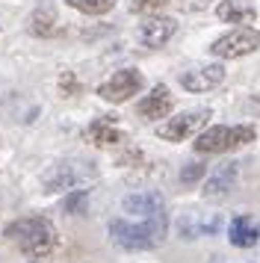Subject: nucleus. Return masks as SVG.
<instances>
[{
    "mask_svg": "<svg viewBox=\"0 0 260 263\" xmlns=\"http://www.w3.org/2000/svg\"><path fill=\"white\" fill-rule=\"evenodd\" d=\"M6 239L15 242L18 249L33 257V260H45L50 257L59 246L57 228L47 216H24V219H15L9 228H6Z\"/></svg>",
    "mask_w": 260,
    "mask_h": 263,
    "instance_id": "nucleus-1",
    "label": "nucleus"
},
{
    "mask_svg": "<svg viewBox=\"0 0 260 263\" xmlns=\"http://www.w3.org/2000/svg\"><path fill=\"white\" fill-rule=\"evenodd\" d=\"M169 234V216L157 213L139 222H127V219H113L109 222V237L118 249L127 251H145V249H157Z\"/></svg>",
    "mask_w": 260,
    "mask_h": 263,
    "instance_id": "nucleus-2",
    "label": "nucleus"
},
{
    "mask_svg": "<svg viewBox=\"0 0 260 263\" xmlns=\"http://www.w3.org/2000/svg\"><path fill=\"white\" fill-rule=\"evenodd\" d=\"M254 139H257L254 124H216L195 136V151L198 154H228Z\"/></svg>",
    "mask_w": 260,
    "mask_h": 263,
    "instance_id": "nucleus-3",
    "label": "nucleus"
},
{
    "mask_svg": "<svg viewBox=\"0 0 260 263\" xmlns=\"http://www.w3.org/2000/svg\"><path fill=\"white\" fill-rule=\"evenodd\" d=\"M260 48V30L254 27H236L231 33L219 36L210 45V53L219 57V60H239V57H248Z\"/></svg>",
    "mask_w": 260,
    "mask_h": 263,
    "instance_id": "nucleus-4",
    "label": "nucleus"
},
{
    "mask_svg": "<svg viewBox=\"0 0 260 263\" xmlns=\"http://www.w3.org/2000/svg\"><path fill=\"white\" fill-rule=\"evenodd\" d=\"M142 89H145L142 71H136V68H118L109 80H104L98 86V98L106 101V104H124L133 95H139Z\"/></svg>",
    "mask_w": 260,
    "mask_h": 263,
    "instance_id": "nucleus-5",
    "label": "nucleus"
},
{
    "mask_svg": "<svg viewBox=\"0 0 260 263\" xmlns=\"http://www.w3.org/2000/svg\"><path fill=\"white\" fill-rule=\"evenodd\" d=\"M210 109H187V112H180V116H175V119L163 121L160 127H157V136L160 139H165V142H183V139H189V136H195V133H201L204 127H207V121H210Z\"/></svg>",
    "mask_w": 260,
    "mask_h": 263,
    "instance_id": "nucleus-6",
    "label": "nucleus"
},
{
    "mask_svg": "<svg viewBox=\"0 0 260 263\" xmlns=\"http://www.w3.org/2000/svg\"><path fill=\"white\" fill-rule=\"evenodd\" d=\"M177 33V21L175 18H169V15H151V18H145L136 30V39H139L145 48H163L172 42V36Z\"/></svg>",
    "mask_w": 260,
    "mask_h": 263,
    "instance_id": "nucleus-7",
    "label": "nucleus"
},
{
    "mask_svg": "<svg viewBox=\"0 0 260 263\" xmlns=\"http://www.w3.org/2000/svg\"><path fill=\"white\" fill-rule=\"evenodd\" d=\"M83 139L89 145H98V148H113V145L127 142V133L118 127L116 116H101V119H95L92 124L83 130Z\"/></svg>",
    "mask_w": 260,
    "mask_h": 263,
    "instance_id": "nucleus-8",
    "label": "nucleus"
},
{
    "mask_svg": "<svg viewBox=\"0 0 260 263\" xmlns=\"http://www.w3.org/2000/svg\"><path fill=\"white\" fill-rule=\"evenodd\" d=\"M222 83H225V68L219 62H213V65H198V68H189V71L180 74V86H183L187 92H192V95L219 89Z\"/></svg>",
    "mask_w": 260,
    "mask_h": 263,
    "instance_id": "nucleus-9",
    "label": "nucleus"
},
{
    "mask_svg": "<svg viewBox=\"0 0 260 263\" xmlns=\"http://www.w3.org/2000/svg\"><path fill=\"white\" fill-rule=\"evenodd\" d=\"M172 107H175V98H172V92H169V86L157 83L151 92L136 104V112H139L142 119L154 121V119H165V116L172 112Z\"/></svg>",
    "mask_w": 260,
    "mask_h": 263,
    "instance_id": "nucleus-10",
    "label": "nucleus"
},
{
    "mask_svg": "<svg viewBox=\"0 0 260 263\" xmlns=\"http://www.w3.org/2000/svg\"><path fill=\"white\" fill-rule=\"evenodd\" d=\"M77 178H80V172L74 168V163H53V166L42 175V190H45L47 195H53V192H68V190L77 186Z\"/></svg>",
    "mask_w": 260,
    "mask_h": 263,
    "instance_id": "nucleus-11",
    "label": "nucleus"
},
{
    "mask_svg": "<svg viewBox=\"0 0 260 263\" xmlns=\"http://www.w3.org/2000/svg\"><path fill=\"white\" fill-rule=\"evenodd\" d=\"M236 178H239V163L231 160V163H222V166L213 168V175L204 183V195L207 198H222L236 186Z\"/></svg>",
    "mask_w": 260,
    "mask_h": 263,
    "instance_id": "nucleus-12",
    "label": "nucleus"
},
{
    "mask_svg": "<svg viewBox=\"0 0 260 263\" xmlns=\"http://www.w3.org/2000/svg\"><path fill=\"white\" fill-rule=\"evenodd\" d=\"M219 225H222L219 216L204 219L198 213H183L180 222H177V234H180V239H198V237H207V234H216Z\"/></svg>",
    "mask_w": 260,
    "mask_h": 263,
    "instance_id": "nucleus-13",
    "label": "nucleus"
},
{
    "mask_svg": "<svg viewBox=\"0 0 260 263\" xmlns=\"http://www.w3.org/2000/svg\"><path fill=\"white\" fill-rule=\"evenodd\" d=\"M228 239H231V246H236V249H251V246H257L260 222L251 219V216H236L234 222L228 225Z\"/></svg>",
    "mask_w": 260,
    "mask_h": 263,
    "instance_id": "nucleus-14",
    "label": "nucleus"
},
{
    "mask_svg": "<svg viewBox=\"0 0 260 263\" xmlns=\"http://www.w3.org/2000/svg\"><path fill=\"white\" fill-rule=\"evenodd\" d=\"M124 210L136 219H148V216L165 213V204L157 192H136V195H127L124 198Z\"/></svg>",
    "mask_w": 260,
    "mask_h": 263,
    "instance_id": "nucleus-15",
    "label": "nucleus"
},
{
    "mask_svg": "<svg viewBox=\"0 0 260 263\" xmlns=\"http://www.w3.org/2000/svg\"><path fill=\"white\" fill-rule=\"evenodd\" d=\"M216 15L225 24H251L257 18V9L248 3V0H219Z\"/></svg>",
    "mask_w": 260,
    "mask_h": 263,
    "instance_id": "nucleus-16",
    "label": "nucleus"
},
{
    "mask_svg": "<svg viewBox=\"0 0 260 263\" xmlns=\"http://www.w3.org/2000/svg\"><path fill=\"white\" fill-rule=\"evenodd\" d=\"M30 33L39 39H50L57 33V12L50 6H39L33 15H30Z\"/></svg>",
    "mask_w": 260,
    "mask_h": 263,
    "instance_id": "nucleus-17",
    "label": "nucleus"
},
{
    "mask_svg": "<svg viewBox=\"0 0 260 263\" xmlns=\"http://www.w3.org/2000/svg\"><path fill=\"white\" fill-rule=\"evenodd\" d=\"M65 3L83 15H106L116 6V0H65Z\"/></svg>",
    "mask_w": 260,
    "mask_h": 263,
    "instance_id": "nucleus-18",
    "label": "nucleus"
},
{
    "mask_svg": "<svg viewBox=\"0 0 260 263\" xmlns=\"http://www.w3.org/2000/svg\"><path fill=\"white\" fill-rule=\"evenodd\" d=\"M86 210H89V192H86V190H71L68 198L62 201V213L86 216Z\"/></svg>",
    "mask_w": 260,
    "mask_h": 263,
    "instance_id": "nucleus-19",
    "label": "nucleus"
},
{
    "mask_svg": "<svg viewBox=\"0 0 260 263\" xmlns=\"http://www.w3.org/2000/svg\"><path fill=\"white\" fill-rule=\"evenodd\" d=\"M204 172H207L204 163H187V166L180 168V183H183V186H192V183H198V180L204 178Z\"/></svg>",
    "mask_w": 260,
    "mask_h": 263,
    "instance_id": "nucleus-20",
    "label": "nucleus"
},
{
    "mask_svg": "<svg viewBox=\"0 0 260 263\" xmlns=\"http://www.w3.org/2000/svg\"><path fill=\"white\" fill-rule=\"evenodd\" d=\"M80 80H77V77H74V71H62L59 74V92H62V95L65 98H74V95H80Z\"/></svg>",
    "mask_w": 260,
    "mask_h": 263,
    "instance_id": "nucleus-21",
    "label": "nucleus"
},
{
    "mask_svg": "<svg viewBox=\"0 0 260 263\" xmlns=\"http://www.w3.org/2000/svg\"><path fill=\"white\" fill-rule=\"evenodd\" d=\"M160 6H163L160 0H133V3H130L133 12H154V9H160Z\"/></svg>",
    "mask_w": 260,
    "mask_h": 263,
    "instance_id": "nucleus-22",
    "label": "nucleus"
},
{
    "mask_svg": "<svg viewBox=\"0 0 260 263\" xmlns=\"http://www.w3.org/2000/svg\"><path fill=\"white\" fill-rule=\"evenodd\" d=\"M160 3H163V6H165V3H172V0H160Z\"/></svg>",
    "mask_w": 260,
    "mask_h": 263,
    "instance_id": "nucleus-23",
    "label": "nucleus"
},
{
    "mask_svg": "<svg viewBox=\"0 0 260 263\" xmlns=\"http://www.w3.org/2000/svg\"><path fill=\"white\" fill-rule=\"evenodd\" d=\"M33 263H45V260H33Z\"/></svg>",
    "mask_w": 260,
    "mask_h": 263,
    "instance_id": "nucleus-24",
    "label": "nucleus"
}]
</instances>
